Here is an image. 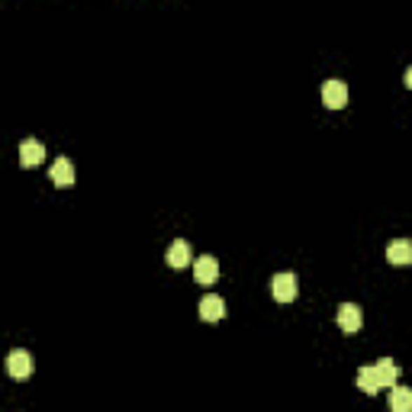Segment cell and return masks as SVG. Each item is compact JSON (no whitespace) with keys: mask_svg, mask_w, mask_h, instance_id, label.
I'll return each mask as SVG.
<instances>
[{"mask_svg":"<svg viewBox=\"0 0 412 412\" xmlns=\"http://www.w3.org/2000/svg\"><path fill=\"white\" fill-rule=\"evenodd\" d=\"M296 274L294 270H280V274H274V280H270V294H274V300L280 303H290L296 296Z\"/></svg>","mask_w":412,"mask_h":412,"instance_id":"1","label":"cell"},{"mask_svg":"<svg viewBox=\"0 0 412 412\" xmlns=\"http://www.w3.org/2000/svg\"><path fill=\"white\" fill-rule=\"evenodd\" d=\"M322 100H325L329 110H341V107L348 103V84L338 81V78H329L322 84Z\"/></svg>","mask_w":412,"mask_h":412,"instance_id":"2","label":"cell"},{"mask_svg":"<svg viewBox=\"0 0 412 412\" xmlns=\"http://www.w3.org/2000/svg\"><path fill=\"white\" fill-rule=\"evenodd\" d=\"M32 367H36V361H32L29 351H23V348L10 351V357H7V371H10V377H16V380H26V377L32 373Z\"/></svg>","mask_w":412,"mask_h":412,"instance_id":"3","label":"cell"},{"mask_svg":"<svg viewBox=\"0 0 412 412\" xmlns=\"http://www.w3.org/2000/svg\"><path fill=\"white\" fill-rule=\"evenodd\" d=\"M193 277H197V284H203V287L216 284V277H219V261H216L213 254L197 258V264H193Z\"/></svg>","mask_w":412,"mask_h":412,"instance_id":"4","label":"cell"},{"mask_svg":"<svg viewBox=\"0 0 412 412\" xmlns=\"http://www.w3.org/2000/svg\"><path fill=\"white\" fill-rule=\"evenodd\" d=\"M361 322H364V313H361V306H357V303H341V306H338V325H341V332H357V329H361Z\"/></svg>","mask_w":412,"mask_h":412,"instance_id":"5","label":"cell"},{"mask_svg":"<svg viewBox=\"0 0 412 412\" xmlns=\"http://www.w3.org/2000/svg\"><path fill=\"white\" fill-rule=\"evenodd\" d=\"M42 158H46V145L39 139H23L20 142V161H23V167H36Z\"/></svg>","mask_w":412,"mask_h":412,"instance_id":"6","label":"cell"},{"mask_svg":"<svg viewBox=\"0 0 412 412\" xmlns=\"http://www.w3.org/2000/svg\"><path fill=\"white\" fill-rule=\"evenodd\" d=\"M200 316H203L206 322H219V319L226 316V300L216 294H206L203 300H200Z\"/></svg>","mask_w":412,"mask_h":412,"instance_id":"7","label":"cell"},{"mask_svg":"<svg viewBox=\"0 0 412 412\" xmlns=\"http://www.w3.org/2000/svg\"><path fill=\"white\" fill-rule=\"evenodd\" d=\"M48 177H52V184H55V187H71V184H74V165L68 158H55V161H52Z\"/></svg>","mask_w":412,"mask_h":412,"instance_id":"8","label":"cell"},{"mask_svg":"<svg viewBox=\"0 0 412 412\" xmlns=\"http://www.w3.org/2000/svg\"><path fill=\"white\" fill-rule=\"evenodd\" d=\"M387 261L390 264H412V242L409 238H397L387 245Z\"/></svg>","mask_w":412,"mask_h":412,"instance_id":"9","label":"cell"},{"mask_svg":"<svg viewBox=\"0 0 412 412\" xmlns=\"http://www.w3.org/2000/svg\"><path fill=\"white\" fill-rule=\"evenodd\" d=\"M167 264H171V268H184V264H191V242L174 238L171 248H167Z\"/></svg>","mask_w":412,"mask_h":412,"instance_id":"10","label":"cell"},{"mask_svg":"<svg viewBox=\"0 0 412 412\" xmlns=\"http://www.w3.org/2000/svg\"><path fill=\"white\" fill-rule=\"evenodd\" d=\"M390 409L393 412H412V390L409 387L390 390Z\"/></svg>","mask_w":412,"mask_h":412,"instance_id":"11","label":"cell"},{"mask_svg":"<svg viewBox=\"0 0 412 412\" xmlns=\"http://www.w3.org/2000/svg\"><path fill=\"white\" fill-rule=\"evenodd\" d=\"M377 377H380V387H397V377H399V367L390 361V357H380L377 361Z\"/></svg>","mask_w":412,"mask_h":412,"instance_id":"12","label":"cell"},{"mask_svg":"<svg viewBox=\"0 0 412 412\" xmlns=\"http://www.w3.org/2000/svg\"><path fill=\"white\" fill-rule=\"evenodd\" d=\"M357 387L364 390V393H377V390H380L377 367H361V371H357Z\"/></svg>","mask_w":412,"mask_h":412,"instance_id":"13","label":"cell"},{"mask_svg":"<svg viewBox=\"0 0 412 412\" xmlns=\"http://www.w3.org/2000/svg\"><path fill=\"white\" fill-rule=\"evenodd\" d=\"M406 84H409V88H412V64H409V68H406Z\"/></svg>","mask_w":412,"mask_h":412,"instance_id":"14","label":"cell"}]
</instances>
